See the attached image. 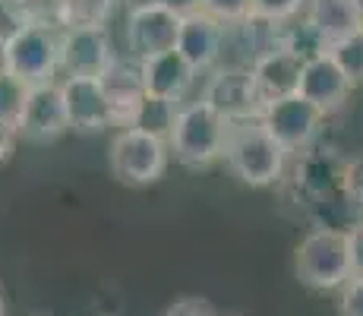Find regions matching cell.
Listing matches in <instances>:
<instances>
[{
	"instance_id": "1",
	"label": "cell",
	"mask_w": 363,
	"mask_h": 316,
	"mask_svg": "<svg viewBox=\"0 0 363 316\" xmlns=\"http://www.w3.org/2000/svg\"><path fill=\"white\" fill-rule=\"evenodd\" d=\"M288 149L265 130L262 121L231 124L225 146V165L243 187H275L288 171Z\"/></svg>"
},
{
	"instance_id": "2",
	"label": "cell",
	"mask_w": 363,
	"mask_h": 316,
	"mask_svg": "<svg viewBox=\"0 0 363 316\" xmlns=\"http://www.w3.org/2000/svg\"><path fill=\"white\" fill-rule=\"evenodd\" d=\"M228 133H231V124L215 108H208L202 98L180 104L177 124L167 136L171 158L180 161L184 168H193V171H206L215 161L225 158Z\"/></svg>"
},
{
	"instance_id": "3",
	"label": "cell",
	"mask_w": 363,
	"mask_h": 316,
	"mask_svg": "<svg viewBox=\"0 0 363 316\" xmlns=\"http://www.w3.org/2000/svg\"><path fill=\"white\" fill-rule=\"evenodd\" d=\"M297 278L313 291H341L351 282V250L347 231L313 228L294 253Z\"/></svg>"
},
{
	"instance_id": "4",
	"label": "cell",
	"mask_w": 363,
	"mask_h": 316,
	"mask_svg": "<svg viewBox=\"0 0 363 316\" xmlns=\"http://www.w3.org/2000/svg\"><path fill=\"white\" fill-rule=\"evenodd\" d=\"M171 165V146L145 130H117L108 146V171L123 187H149L164 178Z\"/></svg>"
},
{
	"instance_id": "5",
	"label": "cell",
	"mask_w": 363,
	"mask_h": 316,
	"mask_svg": "<svg viewBox=\"0 0 363 316\" xmlns=\"http://www.w3.org/2000/svg\"><path fill=\"white\" fill-rule=\"evenodd\" d=\"M60 26L54 23H32L26 32L6 45L10 54V73L23 80L26 86H48L60 82Z\"/></svg>"
},
{
	"instance_id": "6",
	"label": "cell",
	"mask_w": 363,
	"mask_h": 316,
	"mask_svg": "<svg viewBox=\"0 0 363 316\" xmlns=\"http://www.w3.org/2000/svg\"><path fill=\"white\" fill-rule=\"evenodd\" d=\"M202 102L215 108L228 124H243V121H262L265 98L259 95V86L253 80L250 67H215L208 73L206 86H202Z\"/></svg>"
},
{
	"instance_id": "7",
	"label": "cell",
	"mask_w": 363,
	"mask_h": 316,
	"mask_svg": "<svg viewBox=\"0 0 363 316\" xmlns=\"http://www.w3.org/2000/svg\"><path fill=\"white\" fill-rule=\"evenodd\" d=\"M180 19L177 13H171L162 4H139L127 10L123 19V41H127V58L143 63L158 54H167L177 48L180 35Z\"/></svg>"
},
{
	"instance_id": "8",
	"label": "cell",
	"mask_w": 363,
	"mask_h": 316,
	"mask_svg": "<svg viewBox=\"0 0 363 316\" xmlns=\"http://www.w3.org/2000/svg\"><path fill=\"white\" fill-rule=\"evenodd\" d=\"M262 124L288 149V156H303L316 143L319 130L325 124V114L319 108H313L306 98L291 95V98H278V102L265 104Z\"/></svg>"
},
{
	"instance_id": "9",
	"label": "cell",
	"mask_w": 363,
	"mask_h": 316,
	"mask_svg": "<svg viewBox=\"0 0 363 316\" xmlns=\"http://www.w3.org/2000/svg\"><path fill=\"white\" fill-rule=\"evenodd\" d=\"M121 54L114 51L108 26H79L60 32V73L64 76H101Z\"/></svg>"
},
{
	"instance_id": "10",
	"label": "cell",
	"mask_w": 363,
	"mask_h": 316,
	"mask_svg": "<svg viewBox=\"0 0 363 316\" xmlns=\"http://www.w3.org/2000/svg\"><path fill=\"white\" fill-rule=\"evenodd\" d=\"M16 133L29 146H51L60 136H67L69 121H67L64 95H60V82L29 89V102H26V111L16 124Z\"/></svg>"
},
{
	"instance_id": "11",
	"label": "cell",
	"mask_w": 363,
	"mask_h": 316,
	"mask_svg": "<svg viewBox=\"0 0 363 316\" xmlns=\"http://www.w3.org/2000/svg\"><path fill=\"white\" fill-rule=\"evenodd\" d=\"M60 95H64L67 121L73 133L92 136V133H104L108 126H114L108 95H104L99 76H64Z\"/></svg>"
},
{
	"instance_id": "12",
	"label": "cell",
	"mask_w": 363,
	"mask_h": 316,
	"mask_svg": "<svg viewBox=\"0 0 363 316\" xmlns=\"http://www.w3.org/2000/svg\"><path fill=\"white\" fill-rule=\"evenodd\" d=\"M225 38H228V26H221L208 13L196 10L180 19V35L174 51L196 73H212L215 67H221V58H225Z\"/></svg>"
},
{
	"instance_id": "13",
	"label": "cell",
	"mask_w": 363,
	"mask_h": 316,
	"mask_svg": "<svg viewBox=\"0 0 363 316\" xmlns=\"http://www.w3.org/2000/svg\"><path fill=\"white\" fill-rule=\"evenodd\" d=\"M104 95H108L111 104V121H114L117 130H130L136 126V117L143 111L145 102V82L143 73H139V63L130 58H117L111 63V70L101 76Z\"/></svg>"
},
{
	"instance_id": "14",
	"label": "cell",
	"mask_w": 363,
	"mask_h": 316,
	"mask_svg": "<svg viewBox=\"0 0 363 316\" xmlns=\"http://www.w3.org/2000/svg\"><path fill=\"white\" fill-rule=\"evenodd\" d=\"M354 82L345 76V70L335 63L332 54H323V58H313L303 63V76H300V98L319 108L325 117L332 111H338L341 104L351 98Z\"/></svg>"
},
{
	"instance_id": "15",
	"label": "cell",
	"mask_w": 363,
	"mask_h": 316,
	"mask_svg": "<svg viewBox=\"0 0 363 316\" xmlns=\"http://www.w3.org/2000/svg\"><path fill=\"white\" fill-rule=\"evenodd\" d=\"M139 73H143L145 92L155 98H167V102H177V104H186V95L193 92L196 76H199L177 51L143 60L139 63Z\"/></svg>"
},
{
	"instance_id": "16",
	"label": "cell",
	"mask_w": 363,
	"mask_h": 316,
	"mask_svg": "<svg viewBox=\"0 0 363 316\" xmlns=\"http://www.w3.org/2000/svg\"><path fill=\"white\" fill-rule=\"evenodd\" d=\"M253 80L259 86V95L265 104L278 102V98H291L300 92V76H303V60L297 54L284 51V48H272L253 60Z\"/></svg>"
},
{
	"instance_id": "17",
	"label": "cell",
	"mask_w": 363,
	"mask_h": 316,
	"mask_svg": "<svg viewBox=\"0 0 363 316\" xmlns=\"http://www.w3.org/2000/svg\"><path fill=\"white\" fill-rule=\"evenodd\" d=\"M303 16L316 26V32L323 35L329 45H338V41L360 32V19H357L354 0H310Z\"/></svg>"
},
{
	"instance_id": "18",
	"label": "cell",
	"mask_w": 363,
	"mask_h": 316,
	"mask_svg": "<svg viewBox=\"0 0 363 316\" xmlns=\"http://www.w3.org/2000/svg\"><path fill=\"white\" fill-rule=\"evenodd\" d=\"M117 4L121 0H54V26H60V29L108 26Z\"/></svg>"
},
{
	"instance_id": "19",
	"label": "cell",
	"mask_w": 363,
	"mask_h": 316,
	"mask_svg": "<svg viewBox=\"0 0 363 316\" xmlns=\"http://www.w3.org/2000/svg\"><path fill=\"white\" fill-rule=\"evenodd\" d=\"M278 48L297 54V58L306 63V60H313V58H323V54H329L332 45L316 32V26H313L310 19L297 16L294 23H284L281 26V32H278Z\"/></svg>"
},
{
	"instance_id": "20",
	"label": "cell",
	"mask_w": 363,
	"mask_h": 316,
	"mask_svg": "<svg viewBox=\"0 0 363 316\" xmlns=\"http://www.w3.org/2000/svg\"><path fill=\"white\" fill-rule=\"evenodd\" d=\"M177 114H180L177 102L145 95L143 111H139V117H136V130H145V133H152V136L167 139L171 136V130H174V124H177Z\"/></svg>"
},
{
	"instance_id": "21",
	"label": "cell",
	"mask_w": 363,
	"mask_h": 316,
	"mask_svg": "<svg viewBox=\"0 0 363 316\" xmlns=\"http://www.w3.org/2000/svg\"><path fill=\"white\" fill-rule=\"evenodd\" d=\"M29 89L23 80H16L13 73H0V121L19 124V117H23L26 111V102H29Z\"/></svg>"
},
{
	"instance_id": "22",
	"label": "cell",
	"mask_w": 363,
	"mask_h": 316,
	"mask_svg": "<svg viewBox=\"0 0 363 316\" xmlns=\"http://www.w3.org/2000/svg\"><path fill=\"white\" fill-rule=\"evenodd\" d=\"M329 54L335 58L341 70H345V76L354 82V89L363 82V29L357 35H351V38L338 41V45L329 48Z\"/></svg>"
},
{
	"instance_id": "23",
	"label": "cell",
	"mask_w": 363,
	"mask_h": 316,
	"mask_svg": "<svg viewBox=\"0 0 363 316\" xmlns=\"http://www.w3.org/2000/svg\"><path fill=\"white\" fill-rule=\"evenodd\" d=\"M310 0H253V19H265V23H294L297 16L306 13Z\"/></svg>"
},
{
	"instance_id": "24",
	"label": "cell",
	"mask_w": 363,
	"mask_h": 316,
	"mask_svg": "<svg viewBox=\"0 0 363 316\" xmlns=\"http://www.w3.org/2000/svg\"><path fill=\"white\" fill-rule=\"evenodd\" d=\"M341 196L351 206V212L363 222V152H357L351 161H345V174H341Z\"/></svg>"
},
{
	"instance_id": "25",
	"label": "cell",
	"mask_w": 363,
	"mask_h": 316,
	"mask_svg": "<svg viewBox=\"0 0 363 316\" xmlns=\"http://www.w3.org/2000/svg\"><path fill=\"white\" fill-rule=\"evenodd\" d=\"M202 13H208L212 19L231 29L253 16V0H202Z\"/></svg>"
},
{
	"instance_id": "26",
	"label": "cell",
	"mask_w": 363,
	"mask_h": 316,
	"mask_svg": "<svg viewBox=\"0 0 363 316\" xmlns=\"http://www.w3.org/2000/svg\"><path fill=\"white\" fill-rule=\"evenodd\" d=\"M32 23H41V19H35V13L29 6H19V4H6V0H0V38L10 45L13 38H16L19 32H26Z\"/></svg>"
},
{
	"instance_id": "27",
	"label": "cell",
	"mask_w": 363,
	"mask_h": 316,
	"mask_svg": "<svg viewBox=\"0 0 363 316\" xmlns=\"http://www.w3.org/2000/svg\"><path fill=\"white\" fill-rule=\"evenodd\" d=\"M164 316H218V313L212 310V304L206 298H177L164 310Z\"/></svg>"
},
{
	"instance_id": "28",
	"label": "cell",
	"mask_w": 363,
	"mask_h": 316,
	"mask_svg": "<svg viewBox=\"0 0 363 316\" xmlns=\"http://www.w3.org/2000/svg\"><path fill=\"white\" fill-rule=\"evenodd\" d=\"M341 316H363V282L351 278L341 288Z\"/></svg>"
},
{
	"instance_id": "29",
	"label": "cell",
	"mask_w": 363,
	"mask_h": 316,
	"mask_svg": "<svg viewBox=\"0 0 363 316\" xmlns=\"http://www.w3.org/2000/svg\"><path fill=\"white\" fill-rule=\"evenodd\" d=\"M347 250H351V278L363 282V222L347 231Z\"/></svg>"
},
{
	"instance_id": "30",
	"label": "cell",
	"mask_w": 363,
	"mask_h": 316,
	"mask_svg": "<svg viewBox=\"0 0 363 316\" xmlns=\"http://www.w3.org/2000/svg\"><path fill=\"white\" fill-rule=\"evenodd\" d=\"M16 143H19L16 126L6 124V121H0V165H6V161L13 158V149H16Z\"/></svg>"
},
{
	"instance_id": "31",
	"label": "cell",
	"mask_w": 363,
	"mask_h": 316,
	"mask_svg": "<svg viewBox=\"0 0 363 316\" xmlns=\"http://www.w3.org/2000/svg\"><path fill=\"white\" fill-rule=\"evenodd\" d=\"M152 4H162L171 13H177V16H190V13L202 10V0H152Z\"/></svg>"
},
{
	"instance_id": "32",
	"label": "cell",
	"mask_w": 363,
	"mask_h": 316,
	"mask_svg": "<svg viewBox=\"0 0 363 316\" xmlns=\"http://www.w3.org/2000/svg\"><path fill=\"white\" fill-rule=\"evenodd\" d=\"M0 73H10V54H6V41L0 38Z\"/></svg>"
},
{
	"instance_id": "33",
	"label": "cell",
	"mask_w": 363,
	"mask_h": 316,
	"mask_svg": "<svg viewBox=\"0 0 363 316\" xmlns=\"http://www.w3.org/2000/svg\"><path fill=\"white\" fill-rule=\"evenodd\" d=\"M354 6H357V19H360V29H363V0H354Z\"/></svg>"
},
{
	"instance_id": "34",
	"label": "cell",
	"mask_w": 363,
	"mask_h": 316,
	"mask_svg": "<svg viewBox=\"0 0 363 316\" xmlns=\"http://www.w3.org/2000/svg\"><path fill=\"white\" fill-rule=\"evenodd\" d=\"M0 316H4V291H0Z\"/></svg>"
}]
</instances>
